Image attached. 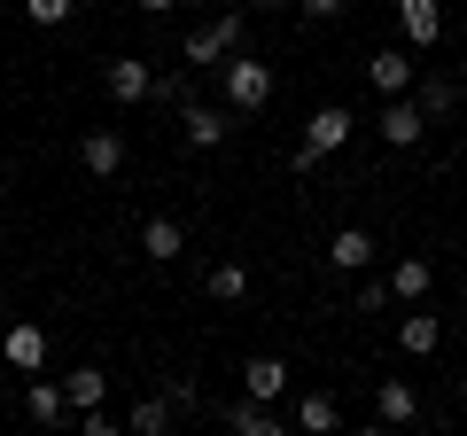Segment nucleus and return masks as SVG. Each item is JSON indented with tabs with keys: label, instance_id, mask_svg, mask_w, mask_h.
Returning a JSON list of instances; mask_svg holds the SVG:
<instances>
[{
	"label": "nucleus",
	"instance_id": "1",
	"mask_svg": "<svg viewBox=\"0 0 467 436\" xmlns=\"http://www.w3.org/2000/svg\"><path fill=\"white\" fill-rule=\"evenodd\" d=\"M242 47H250V8H218V16H202L195 32L180 39V55L195 70H218L226 55H242Z\"/></svg>",
	"mask_w": 467,
	"mask_h": 436
},
{
	"label": "nucleus",
	"instance_id": "2",
	"mask_svg": "<svg viewBox=\"0 0 467 436\" xmlns=\"http://www.w3.org/2000/svg\"><path fill=\"white\" fill-rule=\"evenodd\" d=\"M218 94H226L234 118H257V109L273 101V70L257 63L250 47H242V55H226V63H218Z\"/></svg>",
	"mask_w": 467,
	"mask_h": 436
},
{
	"label": "nucleus",
	"instance_id": "3",
	"mask_svg": "<svg viewBox=\"0 0 467 436\" xmlns=\"http://www.w3.org/2000/svg\"><path fill=\"white\" fill-rule=\"evenodd\" d=\"M218 420H226L234 436H281V429H288V413H281V405L250 398V389H234V398L218 405Z\"/></svg>",
	"mask_w": 467,
	"mask_h": 436
},
{
	"label": "nucleus",
	"instance_id": "4",
	"mask_svg": "<svg viewBox=\"0 0 467 436\" xmlns=\"http://www.w3.org/2000/svg\"><path fill=\"white\" fill-rule=\"evenodd\" d=\"M389 8H398V39L413 55H429L444 39V0H389Z\"/></svg>",
	"mask_w": 467,
	"mask_h": 436
},
{
	"label": "nucleus",
	"instance_id": "5",
	"mask_svg": "<svg viewBox=\"0 0 467 436\" xmlns=\"http://www.w3.org/2000/svg\"><path fill=\"white\" fill-rule=\"evenodd\" d=\"M226 133H234L226 101H180V140H187V149H218Z\"/></svg>",
	"mask_w": 467,
	"mask_h": 436
},
{
	"label": "nucleus",
	"instance_id": "6",
	"mask_svg": "<svg viewBox=\"0 0 467 436\" xmlns=\"http://www.w3.org/2000/svg\"><path fill=\"white\" fill-rule=\"evenodd\" d=\"M358 140V118H350L343 101H319L312 118H304V149H319V156H335V149H350Z\"/></svg>",
	"mask_w": 467,
	"mask_h": 436
},
{
	"label": "nucleus",
	"instance_id": "7",
	"mask_svg": "<svg viewBox=\"0 0 467 436\" xmlns=\"http://www.w3.org/2000/svg\"><path fill=\"white\" fill-rule=\"evenodd\" d=\"M374 133H382L389 149H420L429 118H420V101H413V94H389V101H382V118H374Z\"/></svg>",
	"mask_w": 467,
	"mask_h": 436
},
{
	"label": "nucleus",
	"instance_id": "8",
	"mask_svg": "<svg viewBox=\"0 0 467 436\" xmlns=\"http://www.w3.org/2000/svg\"><path fill=\"white\" fill-rule=\"evenodd\" d=\"M234 382L250 389V398H265V405H281L288 389H296V374H288V358H273V351H257V358H242V374Z\"/></svg>",
	"mask_w": 467,
	"mask_h": 436
},
{
	"label": "nucleus",
	"instance_id": "9",
	"mask_svg": "<svg viewBox=\"0 0 467 436\" xmlns=\"http://www.w3.org/2000/svg\"><path fill=\"white\" fill-rule=\"evenodd\" d=\"M288 429H304V436H335V429H343V405H335V389H296V398H288Z\"/></svg>",
	"mask_w": 467,
	"mask_h": 436
},
{
	"label": "nucleus",
	"instance_id": "10",
	"mask_svg": "<svg viewBox=\"0 0 467 436\" xmlns=\"http://www.w3.org/2000/svg\"><path fill=\"white\" fill-rule=\"evenodd\" d=\"M413 78H420V70H413V47H382V55H367V86H374V94H413Z\"/></svg>",
	"mask_w": 467,
	"mask_h": 436
},
{
	"label": "nucleus",
	"instance_id": "11",
	"mask_svg": "<svg viewBox=\"0 0 467 436\" xmlns=\"http://www.w3.org/2000/svg\"><path fill=\"white\" fill-rule=\"evenodd\" d=\"M0 358H8L16 374H39L47 367V327H39V319H16V327L0 336Z\"/></svg>",
	"mask_w": 467,
	"mask_h": 436
},
{
	"label": "nucleus",
	"instance_id": "12",
	"mask_svg": "<svg viewBox=\"0 0 467 436\" xmlns=\"http://www.w3.org/2000/svg\"><path fill=\"white\" fill-rule=\"evenodd\" d=\"M413 420H420L413 382H374V429H413Z\"/></svg>",
	"mask_w": 467,
	"mask_h": 436
},
{
	"label": "nucleus",
	"instance_id": "13",
	"mask_svg": "<svg viewBox=\"0 0 467 436\" xmlns=\"http://www.w3.org/2000/svg\"><path fill=\"white\" fill-rule=\"evenodd\" d=\"M78 164L94 171V180H117V171H125V133H109V125L78 133Z\"/></svg>",
	"mask_w": 467,
	"mask_h": 436
},
{
	"label": "nucleus",
	"instance_id": "14",
	"mask_svg": "<svg viewBox=\"0 0 467 436\" xmlns=\"http://www.w3.org/2000/svg\"><path fill=\"white\" fill-rule=\"evenodd\" d=\"M374 257H382V250H374V234H367V226H343V234L327 242V265H335V273H350V281H358V273H367Z\"/></svg>",
	"mask_w": 467,
	"mask_h": 436
},
{
	"label": "nucleus",
	"instance_id": "15",
	"mask_svg": "<svg viewBox=\"0 0 467 436\" xmlns=\"http://www.w3.org/2000/svg\"><path fill=\"white\" fill-rule=\"evenodd\" d=\"M149 78H156V70L140 63V55H117V63L101 70V86H109V101H149Z\"/></svg>",
	"mask_w": 467,
	"mask_h": 436
},
{
	"label": "nucleus",
	"instance_id": "16",
	"mask_svg": "<svg viewBox=\"0 0 467 436\" xmlns=\"http://www.w3.org/2000/svg\"><path fill=\"white\" fill-rule=\"evenodd\" d=\"M413 101H420V118H429V125H444L451 109H460V78L429 70V78H413Z\"/></svg>",
	"mask_w": 467,
	"mask_h": 436
},
{
	"label": "nucleus",
	"instance_id": "17",
	"mask_svg": "<svg viewBox=\"0 0 467 436\" xmlns=\"http://www.w3.org/2000/svg\"><path fill=\"white\" fill-rule=\"evenodd\" d=\"M429 288H436L429 257H398V265H389V296H398V304H429Z\"/></svg>",
	"mask_w": 467,
	"mask_h": 436
},
{
	"label": "nucleus",
	"instance_id": "18",
	"mask_svg": "<svg viewBox=\"0 0 467 436\" xmlns=\"http://www.w3.org/2000/svg\"><path fill=\"white\" fill-rule=\"evenodd\" d=\"M436 343H444V319H429V312L413 304V312L398 319V351H405V358H429Z\"/></svg>",
	"mask_w": 467,
	"mask_h": 436
},
{
	"label": "nucleus",
	"instance_id": "19",
	"mask_svg": "<svg viewBox=\"0 0 467 436\" xmlns=\"http://www.w3.org/2000/svg\"><path fill=\"white\" fill-rule=\"evenodd\" d=\"M187 250V234H180V218H164L156 211L149 226H140V257H156V265H171V257Z\"/></svg>",
	"mask_w": 467,
	"mask_h": 436
},
{
	"label": "nucleus",
	"instance_id": "20",
	"mask_svg": "<svg viewBox=\"0 0 467 436\" xmlns=\"http://www.w3.org/2000/svg\"><path fill=\"white\" fill-rule=\"evenodd\" d=\"M24 413H32V420H47V429H55V420H70V389H63V382H47V374H39V382L24 389Z\"/></svg>",
	"mask_w": 467,
	"mask_h": 436
},
{
	"label": "nucleus",
	"instance_id": "21",
	"mask_svg": "<svg viewBox=\"0 0 467 436\" xmlns=\"http://www.w3.org/2000/svg\"><path fill=\"white\" fill-rule=\"evenodd\" d=\"M202 288H211L218 304H242V296H250V265H242V257H218V265L202 273Z\"/></svg>",
	"mask_w": 467,
	"mask_h": 436
},
{
	"label": "nucleus",
	"instance_id": "22",
	"mask_svg": "<svg viewBox=\"0 0 467 436\" xmlns=\"http://www.w3.org/2000/svg\"><path fill=\"white\" fill-rule=\"evenodd\" d=\"M63 389H70V413H86V405H109V374H101V367H70Z\"/></svg>",
	"mask_w": 467,
	"mask_h": 436
},
{
	"label": "nucleus",
	"instance_id": "23",
	"mask_svg": "<svg viewBox=\"0 0 467 436\" xmlns=\"http://www.w3.org/2000/svg\"><path fill=\"white\" fill-rule=\"evenodd\" d=\"M171 420H180L171 398H140L133 413H125V429H133V436H171Z\"/></svg>",
	"mask_w": 467,
	"mask_h": 436
},
{
	"label": "nucleus",
	"instance_id": "24",
	"mask_svg": "<svg viewBox=\"0 0 467 436\" xmlns=\"http://www.w3.org/2000/svg\"><path fill=\"white\" fill-rule=\"evenodd\" d=\"M149 101H156V109H180V101H195V94H187V70H156V78H149Z\"/></svg>",
	"mask_w": 467,
	"mask_h": 436
},
{
	"label": "nucleus",
	"instance_id": "25",
	"mask_svg": "<svg viewBox=\"0 0 467 436\" xmlns=\"http://www.w3.org/2000/svg\"><path fill=\"white\" fill-rule=\"evenodd\" d=\"M24 16H32L39 32H55V24H70V16H78V0H24Z\"/></svg>",
	"mask_w": 467,
	"mask_h": 436
},
{
	"label": "nucleus",
	"instance_id": "26",
	"mask_svg": "<svg viewBox=\"0 0 467 436\" xmlns=\"http://www.w3.org/2000/svg\"><path fill=\"white\" fill-rule=\"evenodd\" d=\"M389 304H398V296H389V281H367V273H358V312H389Z\"/></svg>",
	"mask_w": 467,
	"mask_h": 436
},
{
	"label": "nucleus",
	"instance_id": "27",
	"mask_svg": "<svg viewBox=\"0 0 467 436\" xmlns=\"http://www.w3.org/2000/svg\"><path fill=\"white\" fill-rule=\"evenodd\" d=\"M343 8H350V0H296V16H312V24H335Z\"/></svg>",
	"mask_w": 467,
	"mask_h": 436
},
{
	"label": "nucleus",
	"instance_id": "28",
	"mask_svg": "<svg viewBox=\"0 0 467 436\" xmlns=\"http://www.w3.org/2000/svg\"><path fill=\"white\" fill-rule=\"evenodd\" d=\"M319 164H327V156H319V149H304V140H296V149H288V171H296V180H312Z\"/></svg>",
	"mask_w": 467,
	"mask_h": 436
},
{
	"label": "nucleus",
	"instance_id": "29",
	"mask_svg": "<svg viewBox=\"0 0 467 436\" xmlns=\"http://www.w3.org/2000/svg\"><path fill=\"white\" fill-rule=\"evenodd\" d=\"M133 8L140 16H164V8H180V0H133Z\"/></svg>",
	"mask_w": 467,
	"mask_h": 436
},
{
	"label": "nucleus",
	"instance_id": "30",
	"mask_svg": "<svg viewBox=\"0 0 467 436\" xmlns=\"http://www.w3.org/2000/svg\"><path fill=\"white\" fill-rule=\"evenodd\" d=\"M250 8H296V0H250Z\"/></svg>",
	"mask_w": 467,
	"mask_h": 436
},
{
	"label": "nucleus",
	"instance_id": "31",
	"mask_svg": "<svg viewBox=\"0 0 467 436\" xmlns=\"http://www.w3.org/2000/svg\"><path fill=\"white\" fill-rule=\"evenodd\" d=\"M460 405H467V367H460Z\"/></svg>",
	"mask_w": 467,
	"mask_h": 436
},
{
	"label": "nucleus",
	"instance_id": "32",
	"mask_svg": "<svg viewBox=\"0 0 467 436\" xmlns=\"http://www.w3.org/2000/svg\"><path fill=\"white\" fill-rule=\"evenodd\" d=\"M202 8H218V0H202Z\"/></svg>",
	"mask_w": 467,
	"mask_h": 436
},
{
	"label": "nucleus",
	"instance_id": "33",
	"mask_svg": "<svg viewBox=\"0 0 467 436\" xmlns=\"http://www.w3.org/2000/svg\"><path fill=\"white\" fill-rule=\"evenodd\" d=\"M460 336H467V319H460Z\"/></svg>",
	"mask_w": 467,
	"mask_h": 436
}]
</instances>
